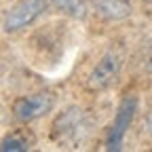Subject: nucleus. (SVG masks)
Listing matches in <instances>:
<instances>
[{"instance_id": "39448f33", "label": "nucleus", "mask_w": 152, "mask_h": 152, "mask_svg": "<svg viewBox=\"0 0 152 152\" xmlns=\"http://www.w3.org/2000/svg\"><path fill=\"white\" fill-rule=\"evenodd\" d=\"M49 7V0H17L4 13V32L15 34L23 28H30Z\"/></svg>"}, {"instance_id": "f03ea898", "label": "nucleus", "mask_w": 152, "mask_h": 152, "mask_svg": "<svg viewBox=\"0 0 152 152\" xmlns=\"http://www.w3.org/2000/svg\"><path fill=\"white\" fill-rule=\"evenodd\" d=\"M123 51L116 49V47H110L99 59L97 64L93 66V70L89 72L87 80H85V87L87 91L91 93H102L106 89H110L114 83H116V78L121 76V70H123Z\"/></svg>"}, {"instance_id": "6e6552de", "label": "nucleus", "mask_w": 152, "mask_h": 152, "mask_svg": "<svg viewBox=\"0 0 152 152\" xmlns=\"http://www.w3.org/2000/svg\"><path fill=\"white\" fill-rule=\"evenodd\" d=\"M51 4L55 7V11H59L61 15L72 17V19H80V21L89 13V7H87L85 0H51Z\"/></svg>"}, {"instance_id": "20e7f679", "label": "nucleus", "mask_w": 152, "mask_h": 152, "mask_svg": "<svg viewBox=\"0 0 152 152\" xmlns=\"http://www.w3.org/2000/svg\"><path fill=\"white\" fill-rule=\"evenodd\" d=\"M135 112H137V97L135 95H125L121 99L118 108H116V114L110 123V129L106 133V150H121L123 144H125V135L135 118Z\"/></svg>"}, {"instance_id": "f257e3e1", "label": "nucleus", "mask_w": 152, "mask_h": 152, "mask_svg": "<svg viewBox=\"0 0 152 152\" xmlns=\"http://www.w3.org/2000/svg\"><path fill=\"white\" fill-rule=\"evenodd\" d=\"M95 131V118L80 108V106H68L64 108L51 123V140L59 148L76 150L83 148Z\"/></svg>"}, {"instance_id": "0eeeda50", "label": "nucleus", "mask_w": 152, "mask_h": 152, "mask_svg": "<svg viewBox=\"0 0 152 152\" xmlns=\"http://www.w3.org/2000/svg\"><path fill=\"white\" fill-rule=\"evenodd\" d=\"M36 144L34 135L26 129H19V131H13L9 135H4L2 140V152H26V150H32Z\"/></svg>"}, {"instance_id": "1a4fd4ad", "label": "nucleus", "mask_w": 152, "mask_h": 152, "mask_svg": "<svg viewBox=\"0 0 152 152\" xmlns=\"http://www.w3.org/2000/svg\"><path fill=\"white\" fill-rule=\"evenodd\" d=\"M142 66L148 74H152V34L146 38V42L142 47Z\"/></svg>"}, {"instance_id": "9d476101", "label": "nucleus", "mask_w": 152, "mask_h": 152, "mask_svg": "<svg viewBox=\"0 0 152 152\" xmlns=\"http://www.w3.org/2000/svg\"><path fill=\"white\" fill-rule=\"evenodd\" d=\"M144 127H146V131H148V135L152 137V106H150V110H148V114H146V118H144Z\"/></svg>"}, {"instance_id": "7ed1b4c3", "label": "nucleus", "mask_w": 152, "mask_h": 152, "mask_svg": "<svg viewBox=\"0 0 152 152\" xmlns=\"http://www.w3.org/2000/svg\"><path fill=\"white\" fill-rule=\"evenodd\" d=\"M55 106V93L53 91H36L28 95H19L11 104V112L19 123H34L38 118L47 116Z\"/></svg>"}, {"instance_id": "423d86ee", "label": "nucleus", "mask_w": 152, "mask_h": 152, "mask_svg": "<svg viewBox=\"0 0 152 152\" xmlns=\"http://www.w3.org/2000/svg\"><path fill=\"white\" fill-rule=\"evenodd\" d=\"M95 11L106 21H121L131 15V7L127 0H97Z\"/></svg>"}]
</instances>
